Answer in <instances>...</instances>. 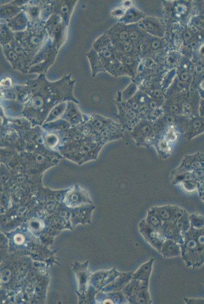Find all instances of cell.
<instances>
[{
    "instance_id": "7c38bea8",
    "label": "cell",
    "mask_w": 204,
    "mask_h": 304,
    "mask_svg": "<svg viewBox=\"0 0 204 304\" xmlns=\"http://www.w3.org/2000/svg\"><path fill=\"white\" fill-rule=\"evenodd\" d=\"M138 26L146 33L156 37L161 38L164 34V28L159 19L154 17H145Z\"/></svg>"
},
{
    "instance_id": "d6a6232c",
    "label": "cell",
    "mask_w": 204,
    "mask_h": 304,
    "mask_svg": "<svg viewBox=\"0 0 204 304\" xmlns=\"http://www.w3.org/2000/svg\"><path fill=\"white\" fill-rule=\"evenodd\" d=\"M138 91L137 85L134 83H130L121 92L120 97L117 99L125 102L132 98Z\"/></svg>"
},
{
    "instance_id": "8fae6325",
    "label": "cell",
    "mask_w": 204,
    "mask_h": 304,
    "mask_svg": "<svg viewBox=\"0 0 204 304\" xmlns=\"http://www.w3.org/2000/svg\"><path fill=\"white\" fill-rule=\"evenodd\" d=\"M77 0H53V14L58 16L69 27L70 19L77 3Z\"/></svg>"
},
{
    "instance_id": "4dcf8cb0",
    "label": "cell",
    "mask_w": 204,
    "mask_h": 304,
    "mask_svg": "<svg viewBox=\"0 0 204 304\" xmlns=\"http://www.w3.org/2000/svg\"><path fill=\"white\" fill-rule=\"evenodd\" d=\"M66 104L67 101H65L60 102L54 106L48 113L47 116V120H55L60 117H62L66 108Z\"/></svg>"
},
{
    "instance_id": "7a4b0ae2",
    "label": "cell",
    "mask_w": 204,
    "mask_h": 304,
    "mask_svg": "<svg viewBox=\"0 0 204 304\" xmlns=\"http://www.w3.org/2000/svg\"><path fill=\"white\" fill-rule=\"evenodd\" d=\"M183 241L180 246L181 255L187 267L198 268L204 262L203 228L190 226L182 234Z\"/></svg>"
},
{
    "instance_id": "52a82bcc",
    "label": "cell",
    "mask_w": 204,
    "mask_h": 304,
    "mask_svg": "<svg viewBox=\"0 0 204 304\" xmlns=\"http://www.w3.org/2000/svg\"><path fill=\"white\" fill-rule=\"evenodd\" d=\"M129 133L137 146L149 148L153 145L155 136L152 122L141 119Z\"/></svg>"
},
{
    "instance_id": "2e32d148",
    "label": "cell",
    "mask_w": 204,
    "mask_h": 304,
    "mask_svg": "<svg viewBox=\"0 0 204 304\" xmlns=\"http://www.w3.org/2000/svg\"><path fill=\"white\" fill-rule=\"evenodd\" d=\"M4 55L14 69L23 73L28 72L29 69L21 58L12 49L9 44L2 46Z\"/></svg>"
},
{
    "instance_id": "74e56055",
    "label": "cell",
    "mask_w": 204,
    "mask_h": 304,
    "mask_svg": "<svg viewBox=\"0 0 204 304\" xmlns=\"http://www.w3.org/2000/svg\"><path fill=\"white\" fill-rule=\"evenodd\" d=\"M179 78L180 81L188 83L190 78V74L187 71H183L180 73Z\"/></svg>"
},
{
    "instance_id": "f546056e",
    "label": "cell",
    "mask_w": 204,
    "mask_h": 304,
    "mask_svg": "<svg viewBox=\"0 0 204 304\" xmlns=\"http://www.w3.org/2000/svg\"><path fill=\"white\" fill-rule=\"evenodd\" d=\"M53 0L42 1L41 12V21L45 22L53 15Z\"/></svg>"
},
{
    "instance_id": "60d3db41",
    "label": "cell",
    "mask_w": 204,
    "mask_h": 304,
    "mask_svg": "<svg viewBox=\"0 0 204 304\" xmlns=\"http://www.w3.org/2000/svg\"><path fill=\"white\" fill-rule=\"evenodd\" d=\"M192 36V33L191 31H186L184 33L183 37L184 40L188 41L191 39Z\"/></svg>"
},
{
    "instance_id": "ac0fdd59",
    "label": "cell",
    "mask_w": 204,
    "mask_h": 304,
    "mask_svg": "<svg viewBox=\"0 0 204 304\" xmlns=\"http://www.w3.org/2000/svg\"><path fill=\"white\" fill-rule=\"evenodd\" d=\"M160 231L165 239L173 240L180 245L182 243L183 237L175 222H163Z\"/></svg>"
},
{
    "instance_id": "30bf717a",
    "label": "cell",
    "mask_w": 204,
    "mask_h": 304,
    "mask_svg": "<svg viewBox=\"0 0 204 304\" xmlns=\"http://www.w3.org/2000/svg\"><path fill=\"white\" fill-rule=\"evenodd\" d=\"M138 230L145 240L159 252L165 240L161 231L152 228L146 223L144 219L139 223Z\"/></svg>"
},
{
    "instance_id": "7402d4cb",
    "label": "cell",
    "mask_w": 204,
    "mask_h": 304,
    "mask_svg": "<svg viewBox=\"0 0 204 304\" xmlns=\"http://www.w3.org/2000/svg\"><path fill=\"white\" fill-rule=\"evenodd\" d=\"M85 56L88 59L92 77L99 72L106 71L98 53L93 48L85 54Z\"/></svg>"
},
{
    "instance_id": "6da1fadb",
    "label": "cell",
    "mask_w": 204,
    "mask_h": 304,
    "mask_svg": "<svg viewBox=\"0 0 204 304\" xmlns=\"http://www.w3.org/2000/svg\"><path fill=\"white\" fill-rule=\"evenodd\" d=\"M75 81L70 73L55 81L48 80L44 73L35 79L27 80L25 84L30 87L31 96L24 104L23 115L30 120L41 121L60 102L73 101L77 103L73 94Z\"/></svg>"
},
{
    "instance_id": "44dd1931",
    "label": "cell",
    "mask_w": 204,
    "mask_h": 304,
    "mask_svg": "<svg viewBox=\"0 0 204 304\" xmlns=\"http://www.w3.org/2000/svg\"><path fill=\"white\" fill-rule=\"evenodd\" d=\"M159 253L164 258H172L181 255L180 244L170 239H165Z\"/></svg>"
},
{
    "instance_id": "277c9868",
    "label": "cell",
    "mask_w": 204,
    "mask_h": 304,
    "mask_svg": "<svg viewBox=\"0 0 204 304\" xmlns=\"http://www.w3.org/2000/svg\"><path fill=\"white\" fill-rule=\"evenodd\" d=\"M45 23L42 21L38 23L28 22L25 30L14 32L15 40L32 59L49 39Z\"/></svg>"
},
{
    "instance_id": "d590c367",
    "label": "cell",
    "mask_w": 204,
    "mask_h": 304,
    "mask_svg": "<svg viewBox=\"0 0 204 304\" xmlns=\"http://www.w3.org/2000/svg\"><path fill=\"white\" fill-rule=\"evenodd\" d=\"M184 300L186 303L188 304H202L203 303V298H186Z\"/></svg>"
},
{
    "instance_id": "5b68a950",
    "label": "cell",
    "mask_w": 204,
    "mask_h": 304,
    "mask_svg": "<svg viewBox=\"0 0 204 304\" xmlns=\"http://www.w3.org/2000/svg\"><path fill=\"white\" fill-rule=\"evenodd\" d=\"M175 125L179 133L188 141H191L204 132L203 117L199 116L190 118L184 116H177Z\"/></svg>"
},
{
    "instance_id": "e0dca14e",
    "label": "cell",
    "mask_w": 204,
    "mask_h": 304,
    "mask_svg": "<svg viewBox=\"0 0 204 304\" xmlns=\"http://www.w3.org/2000/svg\"><path fill=\"white\" fill-rule=\"evenodd\" d=\"M42 1H29L28 3L22 8L28 18V22L38 23L41 21V12Z\"/></svg>"
},
{
    "instance_id": "d6986e66",
    "label": "cell",
    "mask_w": 204,
    "mask_h": 304,
    "mask_svg": "<svg viewBox=\"0 0 204 304\" xmlns=\"http://www.w3.org/2000/svg\"><path fill=\"white\" fill-rule=\"evenodd\" d=\"M6 23L14 32H17L26 29L28 20L26 14L22 10L13 18L7 20Z\"/></svg>"
},
{
    "instance_id": "5bb4252c",
    "label": "cell",
    "mask_w": 204,
    "mask_h": 304,
    "mask_svg": "<svg viewBox=\"0 0 204 304\" xmlns=\"http://www.w3.org/2000/svg\"><path fill=\"white\" fill-rule=\"evenodd\" d=\"M132 25V24L126 25L119 22L106 31L111 44L128 41Z\"/></svg>"
},
{
    "instance_id": "1f68e13d",
    "label": "cell",
    "mask_w": 204,
    "mask_h": 304,
    "mask_svg": "<svg viewBox=\"0 0 204 304\" xmlns=\"http://www.w3.org/2000/svg\"><path fill=\"white\" fill-rule=\"evenodd\" d=\"M112 46L110 37L105 32L98 37L93 43L92 48L97 52Z\"/></svg>"
},
{
    "instance_id": "3957f363",
    "label": "cell",
    "mask_w": 204,
    "mask_h": 304,
    "mask_svg": "<svg viewBox=\"0 0 204 304\" xmlns=\"http://www.w3.org/2000/svg\"><path fill=\"white\" fill-rule=\"evenodd\" d=\"M85 116L97 140L103 145L124 137L125 129L119 122L98 114Z\"/></svg>"
},
{
    "instance_id": "f1b7e54d",
    "label": "cell",
    "mask_w": 204,
    "mask_h": 304,
    "mask_svg": "<svg viewBox=\"0 0 204 304\" xmlns=\"http://www.w3.org/2000/svg\"><path fill=\"white\" fill-rule=\"evenodd\" d=\"M189 214L184 210L182 215L175 221L176 224L182 234L187 232L190 227Z\"/></svg>"
},
{
    "instance_id": "9c48e42d",
    "label": "cell",
    "mask_w": 204,
    "mask_h": 304,
    "mask_svg": "<svg viewBox=\"0 0 204 304\" xmlns=\"http://www.w3.org/2000/svg\"><path fill=\"white\" fill-rule=\"evenodd\" d=\"M203 153L196 152L184 156L177 168L188 172H193L203 178Z\"/></svg>"
},
{
    "instance_id": "603a6c76",
    "label": "cell",
    "mask_w": 204,
    "mask_h": 304,
    "mask_svg": "<svg viewBox=\"0 0 204 304\" xmlns=\"http://www.w3.org/2000/svg\"><path fill=\"white\" fill-rule=\"evenodd\" d=\"M145 17V14L142 11L131 7L125 11L120 19V23L126 25L137 23Z\"/></svg>"
},
{
    "instance_id": "8992f818",
    "label": "cell",
    "mask_w": 204,
    "mask_h": 304,
    "mask_svg": "<svg viewBox=\"0 0 204 304\" xmlns=\"http://www.w3.org/2000/svg\"><path fill=\"white\" fill-rule=\"evenodd\" d=\"M45 27L53 48L59 52L65 42L68 27L58 16L54 14L45 22Z\"/></svg>"
},
{
    "instance_id": "4316f807",
    "label": "cell",
    "mask_w": 204,
    "mask_h": 304,
    "mask_svg": "<svg viewBox=\"0 0 204 304\" xmlns=\"http://www.w3.org/2000/svg\"><path fill=\"white\" fill-rule=\"evenodd\" d=\"M144 219L146 223L152 228L160 231L163 222L150 208L148 210L146 217Z\"/></svg>"
},
{
    "instance_id": "e575fe53",
    "label": "cell",
    "mask_w": 204,
    "mask_h": 304,
    "mask_svg": "<svg viewBox=\"0 0 204 304\" xmlns=\"http://www.w3.org/2000/svg\"><path fill=\"white\" fill-rule=\"evenodd\" d=\"M190 226L196 229L203 228V215L192 213L189 215Z\"/></svg>"
},
{
    "instance_id": "d4e9b609",
    "label": "cell",
    "mask_w": 204,
    "mask_h": 304,
    "mask_svg": "<svg viewBox=\"0 0 204 304\" xmlns=\"http://www.w3.org/2000/svg\"><path fill=\"white\" fill-rule=\"evenodd\" d=\"M13 88L15 92L16 98L19 103L25 104L30 99L31 91L27 85H15Z\"/></svg>"
},
{
    "instance_id": "ffe728a7",
    "label": "cell",
    "mask_w": 204,
    "mask_h": 304,
    "mask_svg": "<svg viewBox=\"0 0 204 304\" xmlns=\"http://www.w3.org/2000/svg\"><path fill=\"white\" fill-rule=\"evenodd\" d=\"M154 258L142 264L132 275V279L140 280L144 283L149 284L151 274L152 271Z\"/></svg>"
},
{
    "instance_id": "4fadbf2b",
    "label": "cell",
    "mask_w": 204,
    "mask_h": 304,
    "mask_svg": "<svg viewBox=\"0 0 204 304\" xmlns=\"http://www.w3.org/2000/svg\"><path fill=\"white\" fill-rule=\"evenodd\" d=\"M163 222H175L182 215L185 209L173 205H165L150 207Z\"/></svg>"
},
{
    "instance_id": "cb8c5ba5",
    "label": "cell",
    "mask_w": 204,
    "mask_h": 304,
    "mask_svg": "<svg viewBox=\"0 0 204 304\" xmlns=\"http://www.w3.org/2000/svg\"><path fill=\"white\" fill-rule=\"evenodd\" d=\"M22 11L21 8L17 7L13 1L0 5V21L6 22Z\"/></svg>"
},
{
    "instance_id": "ba28073f",
    "label": "cell",
    "mask_w": 204,
    "mask_h": 304,
    "mask_svg": "<svg viewBox=\"0 0 204 304\" xmlns=\"http://www.w3.org/2000/svg\"><path fill=\"white\" fill-rule=\"evenodd\" d=\"M115 104L118 109L116 117L118 122L125 130L130 131L141 119V117L131 109L127 101L123 102L117 99Z\"/></svg>"
},
{
    "instance_id": "83f0119b",
    "label": "cell",
    "mask_w": 204,
    "mask_h": 304,
    "mask_svg": "<svg viewBox=\"0 0 204 304\" xmlns=\"http://www.w3.org/2000/svg\"><path fill=\"white\" fill-rule=\"evenodd\" d=\"M112 75L120 76L123 75H130L127 69L117 59H116L106 70Z\"/></svg>"
},
{
    "instance_id": "ab89813d",
    "label": "cell",
    "mask_w": 204,
    "mask_h": 304,
    "mask_svg": "<svg viewBox=\"0 0 204 304\" xmlns=\"http://www.w3.org/2000/svg\"><path fill=\"white\" fill-rule=\"evenodd\" d=\"M28 1V0H16L13 1V2L17 7L21 8L22 9V8L25 5Z\"/></svg>"
},
{
    "instance_id": "8d00e7d4",
    "label": "cell",
    "mask_w": 204,
    "mask_h": 304,
    "mask_svg": "<svg viewBox=\"0 0 204 304\" xmlns=\"http://www.w3.org/2000/svg\"><path fill=\"white\" fill-rule=\"evenodd\" d=\"M196 191L200 199L203 201V180L199 181L197 183Z\"/></svg>"
},
{
    "instance_id": "f35d334b",
    "label": "cell",
    "mask_w": 204,
    "mask_h": 304,
    "mask_svg": "<svg viewBox=\"0 0 204 304\" xmlns=\"http://www.w3.org/2000/svg\"><path fill=\"white\" fill-rule=\"evenodd\" d=\"M179 57L176 54L169 55L167 58L166 61L167 63L173 65L175 64L178 61Z\"/></svg>"
},
{
    "instance_id": "9a60e30c",
    "label": "cell",
    "mask_w": 204,
    "mask_h": 304,
    "mask_svg": "<svg viewBox=\"0 0 204 304\" xmlns=\"http://www.w3.org/2000/svg\"><path fill=\"white\" fill-rule=\"evenodd\" d=\"M144 287H149V284L131 279L122 289V292L129 303H135V298L140 290Z\"/></svg>"
},
{
    "instance_id": "836d02e7",
    "label": "cell",
    "mask_w": 204,
    "mask_h": 304,
    "mask_svg": "<svg viewBox=\"0 0 204 304\" xmlns=\"http://www.w3.org/2000/svg\"><path fill=\"white\" fill-rule=\"evenodd\" d=\"M150 294L149 291V287L142 288L135 298V303L138 304L151 303Z\"/></svg>"
},
{
    "instance_id": "484cf974",
    "label": "cell",
    "mask_w": 204,
    "mask_h": 304,
    "mask_svg": "<svg viewBox=\"0 0 204 304\" xmlns=\"http://www.w3.org/2000/svg\"><path fill=\"white\" fill-rule=\"evenodd\" d=\"M14 39V32L9 27L6 22L0 21V44L1 46L9 44Z\"/></svg>"
}]
</instances>
